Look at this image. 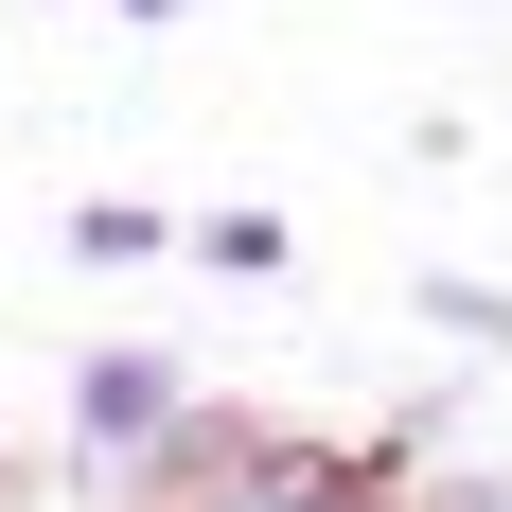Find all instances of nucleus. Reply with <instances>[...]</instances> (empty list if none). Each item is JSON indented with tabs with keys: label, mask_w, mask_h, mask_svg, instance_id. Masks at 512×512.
Wrapping results in <instances>:
<instances>
[{
	"label": "nucleus",
	"mask_w": 512,
	"mask_h": 512,
	"mask_svg": "<svg viewBox=\"0 0 512 512\" xmlns=\"http://www.w3.org/2000/svg\"><path fill=\"white\" fill-rule=\"evenodd\" d=\"M248 460H265V407H177L142 460H124V495H142V512H230Z\"/></svg>",
	"instance_id": "obj_1"
},
{
	"label": "nucleus",
	"mask_w": 512,
	"mask_h": 512,
	"mask_svg": "<svg viewBox=\"0 0 512 512\" xmlns=\"http://www.w3.org/2000/svg\"><path fill=\"white\" fill-rule=\"evenodd\" d=\"M177 407H195V371H177V354H142V336H106V354L71 371V442H89V460H142Z\"/></svg>",
	"instance_id": "obj_2"
},
{
	"label": "nucleus",
	"mask_w": 512,
	"mask_h": 512,
	"mask_svg": "<svg viewBox=\"0 0 512 512\" xmlns=\"http://www.w3.org/2000/svg\"><path fill=\"white\" fill-rule=\"evenodd\" d=\"M177 248H195L212 283H283V265H301V230H283V212H248V195H230V212H177Z\"/></svg>",
	"instance_id": "obj_3"
},
{
	"label": "nucleus",
	"mask_w": 512,
	"mask_h": 512,
	"mask_svg": "<svg viewBox=\"0 0 512 512\" xmlns=\"http://www.w3.org/2000/svg\"><path fill=\"white\" fill-rule=\"evenodd\" d=\"M159 248H177L159 195H71V265H159Z\"/></svg>",
	"instance_id": "obj_4"
},
{
	"label": "nucleus",
	"mask_w": 512,
	"mask_h": 512,
	"mask_svg": "<svg viewBox=\"0 0 512 512\" xmlns=\"http://www.w3.org/2000/svg\"><path fill=\"white\" fill-rule=\"evenodd\" d=\"M424 336H460V354H512V283L442 265V283H424Z\"/></svg>",
	"instance_id": "obj_5"
},
{
	"label": "nucleus",
	"mask_w": 512,
	"mask_h": 512,
	"mask_svg": "<svg viewBox=\"0 0 512 512\" xmlns=\"http://www.w3.org/2000/svg\"><path fill=\"white\" fill-rule=\"evenodd\" d=\"M71 18H89V0H71ZM106 18H177V0H106Z\"/></svg>",
	"instance_id": "obj_6"
}]
</instances>
